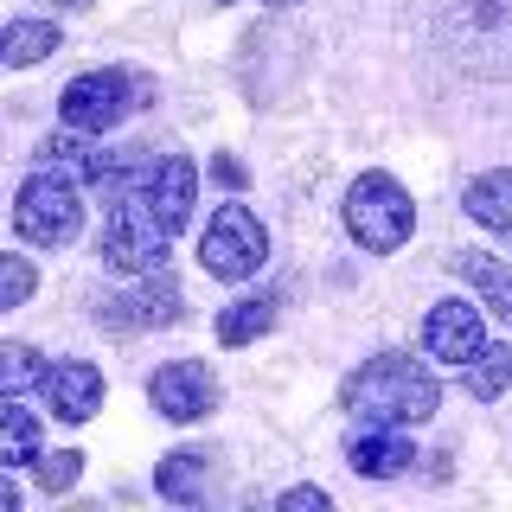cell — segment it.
I'll use <instances>...</instances> for the list:
<instances>
[{
	"instance_id": "6da1fadb",
	"label": "cell",
	"mask_w": 512,
	"mask_h": 512,
	"mask_svg": "<svg viewBox=\"0 0 512 512\" xmlns=\"http://www.w3.org/2000/svg\"><path fill=\"white\" fill-rule=\"evenodd\" d=\"M436 404H442V384L410 352H378L340 384V410L359 429H416L436 416Z\"/></svg>"
},
{
	"instance_id": "7a4b0ae2",
	"label": "cell",
	"mask_w": 512,
	"mask_h": 512,
	"mask_svg": "<svg viewBox=\"0 0 512 512\" xmlns=\"http://www.w3.org/2000/svg\"><path fill=\"white\" fill-rule=\"evenodd\" d=\"M340 218H346V231H352L359 250L391 256V250H404L410 231H416V199L391 173H359L352 192H346V205H340Z\"/></svg>"
},
{
	"instance_id": "3957f363",
	"label": "cell",
	"mask_w": 512,
	"mask_h": 512,
	"mask_svg": "<svg viewBox=\"0 0 512 512\" xmlns=\"http://www.w3.org/2000/svg\"><path fill=\"white\" fill-rule=\"evenodd\" d=\"M13 231L39 250H64L77 231H84V192H77L71 173L32 167V180L13 192Z\"/></svg>"
},
{
	"instance_id": "277c9868",
	"label": "cell",
	"mask_w": 512,
	"mask_h": 512,
	"mask_svg": "<svg viewBox=\"0 0 512 512\" xmlns=\"http://www.w3.org/2000/svg\"><path fill=\"white\" fill-rule=\"evenodd\" d=\"M167 244L173 231L160 224V212L148 199H116L103 212V263L122 269V276H154V269H167Z\"/></svg>"
},
{
	"instance_id": "5b68a950",
	"label": "cell",
	"mask_w": 512,
	"mask_h": 512,
	"mask_svg": "<svg viewBox=\"0 0 512 512\" xmlns=\"http://www.w3.org/2000/svg\"><path fill=\"white\" fill-rule=\"evenodd\" d=\"M199 263H205V276H218V282H250L256 269L269 263L263 218H256L250 205H218L212 224H205V237H199Z\"/></svg>"
},
{
	"instance_id": "8992f818",
	"label": "cell",
	"mask_w": 512,
	"mask_h": 512,
	"mask_svg": "<svg viewBox=\"0 0 512 512\" xmlns=\"http://www.w3.org/2000/svg\"><path fill=\"white\" fill-rule=\"evenodd\" d=\"M128 96H135V77L128 71H77L58 96V116H64V128H77V135H109V128L135 109Z\"/></svg>"
},
{
	"instance_id": "52a82bcc",
	"label": "cell",
	"mask_w": 512,
	"mask_h": 512,
	"mask_svg": "<svg viewBox=\"0 0 512 512\" xmlns=\"http://www.w3.org/2000/svg\"><path fill=\"white\" fill-rule=\"evenodd\" d=\"M218 372L205 359H173L148 378V404L167 416V423H199V416L218 410Z\"/></svg>"
},
{
	"instance_id": "ba28073f",
	"label": "cell",
	"mask_w": 512,
	"mask_h": 512,
	"mask_svg": "<svg viewBox=\"0 0 512 512\" xmlns=\"http://www.w3.org/2000/svg\"><path fill=\"white\" fill-rule=\"evenodd\" d=\"M39 397L52 404L58 423H90L103 410V372L90 359H52L39 378Z\"/></svg>"
},
{
	"instance_id": "9c48e42d",
	"label": "cell",
	"mask_w": 512,
	"mask_h": 512,
	"mask_svg": "<svg viewBox=\"0 0 512 512\" xmlns=\"http://www.w3.org/2000/svg\"><path fill=\"white\" fill-rule=\"evenodd\" d=\"M423 346L436 352V359H448V365H468L480 346H487V327H480V308L474 301H436L429 308V320H423Z\"/></svg>"
},
{
	"instance_id": "30bf717a",
	"label": "cell",
	"mask_w": 512,
	"mask_h": 512,
	"mask_svg": "<svg viewBox=\"0 0 512 512\" xmlns=\"http://www.w3.org/2000/svg\"><path fill=\"white\" fill-rule=\"evenodd\" d=\"M346 468L359 480H397L416 468V448L404 429H359V436L346 442Z\"/></svg>"
},
{
	"instance_id": "8fae6325",
	"label": "cell",
	"mask_w": 512,
	"mask_h": 512,
	"mask_svg": "<svg viewBox=\"0 0 512 512\" xmlns=\"http://www.w3.org/2000/svg\"><path fill=\"white\" fill-rule=\"evenodd\" d=\"M109 320H116V327H173V320H180V282H173L167 269H154L135 295L109 301Z\"/></svg>"
},
{
	"instance_id": "7c38bea8",
	"label": "cell",
	"mask_w": 512,
	"mask_h": 512,
	"mask_svg": "<svg viewBox=\"0 0 512 512\" xmlns=\"http://www.w3.org/2000/svg\"><path fill=\"white\" fill-rule=\"evenodd\" d=\"M148 205L160 212L167 231H186V224H192V205H199V167H192L186 154H167V160H160V180L148 192Z\"/></svg>"
},
{
	"instance_id": "4fadbf2b",
	"label": "cell",
	"mask_w": 512,
	"mask_h": 512,
	"mask_svg": "<svg viewBox=\"0 0 512 512\" xmlns=\"http://www.w3.org/2000/svg\"><path fill=\"white\" fill-rule=\"evenodd\" d=\"M461 212L480 231H512V167H487L461 186Z\"/></svg>"
},
{
	"instance_id": "5bb4252c",
	"label": "cell",
	"mask_w": 512,
	"mask_h": 512,
	"mask_svg": "<svg viewBox=\"0 0 512 512\" xmlns=\"http://www.w3.org/2000/svg\"><path fill=\"white\" fill-rule=\"evenodd\" d=\"M205 474H212V455H205V448H173L154 468V493L173 500V506H192L205 493Z\"/></svg>"
},
{
	"instance_id": "9a60e30c",
	"label": "cell",
	"mask_w": 512,
	"mask_h": 512,
	"mask_svg": "<svg viewBox=\"0 0 512 512\" xmlns=\"http://www.w3.org/2000/svg\"><path fill=\"white\" fill-rule=\"evenodd\" d=\"M455 269L480 288V301H487V308L512 327V263H500V256H487V250H461Z\"/></svg>"
},
{
	"instance_id": "2e32d148",
	"label": "cell",
	"mask_w": 512,
	"mask_h": 512,
	"mask_svg": "<svg viewBox=\"0 0 512 512\" xmlns=\"http://www.w3.org/2000/svg\"><path fill=\"white\" fill-rule=\"evenodd\" d=\"M276 308H282L276 295H237L231 308L218 314V340H224V346H250V340H263V333L276 327Z\"/></svg>"
},
{
	"instance_id": "e0dca14e",
	"label": "cell",
	"mask_w": 512,
	"mask_h": 512,
	"mask_svg": "<svg viewBox=\"0 0 512 512\" xmlns=\"http://www.w3.org/2000/svg\"><path fill=\"white\" fill-rule=\"evenodd\" d=\"M58 45H64L58 20H7V32H0V58H7L13 71L39 64L45 52H58Z\"/></svg>"
},
{
	"instance_id": "ac0fdd59",
	"label": "cell",
	"mask_w": 512,
	"mask_h": 512,
	"mask_svg": "<svg viewBox=\"0 0 512 512\" xmlns=\"http://www.w3.org/2000/svg\"><path fill=\"white\" fill-rule=\"evenodd\" d=\"M0 423H7V448H0V461H7V468H32V461H39V416L20 404V391H7Z\"/></svg>"
},
{
	"instance_id": "d6986e66",
	"label": "cell",
	"mask_w": 512,
	"mask_h": 512,
	"mask_svg": "<svg viewBox=\"0 0 512 512\" xmlns=\"http://www.w3.org/2000/svg\"><path fill=\"white\" fill-rule=\"evenodd\" d=\"M461 384H468L474 397H500V391H512V340L480 346L474 359L461 365Z\"/></svg>"
},
{
	"instance_id": "ffe728a7",
	"label": "cell",
	"mask_w": 512,
	"mask_h": 512,
	"mask_svg": "<svg viewBox=\"0 0 512 512\" xmlns=\"http://www.w3.org/2000/svg\"><path fill=\"white\" fill-rule=\"evenodd\" d=\"M39 167L90 180V167H96V141H84L77 128H64V135H45V141H39Z\"/></svg>"
},
{
	"instance_id": "44dd1931",
	"label": "cell",
	"mask_w": 512,
	"mask_h": 512,
	"mask_svg": "<svg viewBox=\"0 0 512 512\" xmlns=\"http://www.w3.org/2000/svg\"><path fill=\"white\" fill-rule=\"evenodd\" d=\"M32 474H39V493H71L77 474H84V455H77V448H58V455L32 461Z\"/></svg>"
},
{
	"instance_id": "7402d4cb",
	"label": "cell",
	"mask_w": 512,
	"mask_h": 512,
	"mask_svg": "<svg viewBox=\"0 0 512 512\" xmlns=\"http://www.w3.org/2000/svg\"><path fill=\"white\" fill-rule=\"evenodd\" d=\"M0 378H7V391H26L32 378H45L39 352H32L26 340H7V346H0Z\"/></svg>"
},
{
	"instance_id": "603a6c76",
	"label": "cell",
	"mask_w": 512,
	"mask_h": 512,
	"mask_svg": "<svg viewBox=\"0 0 512 512\" xmlns=\"http://www.w3.org/2000/svg\"><path fill=\"white\" fill-rule=\"evenodd\" d=\"M32 263L26 256H0V308H26V295H32Z\"/></svg>"
},
{
	"instance_id": "cb8c5ba5",
	"label": "cell",
	"mask_w": 512,
	"mask_h": 512,
	"mask_svg": "<svg viewBox=\"0 0 512 512\" xmlns=\"http://www.w3.org/2000/svg\"><path fill=\"white\" fill-rule=\"evenodd\" d=\"M282 512H327V487H314V480H308V487H288Z\"/></svg>"
},
{
	"instance_id": "d4e9b609",
	"label": "cell",
	"mask_w": 512,
	"mask_h": 512,
	"mask_svg": "<svg viewBox=\"0 0 512 512\" xmlns=\"http://www.w3.org/2000/svg\"><path fill=\"white\" fill-rule=\"evenodd\" d=\"M58 7H90V0H58Z\"/></svg>"
},
{
	"instance_id": "484cf974",
	"label": "cell",
	"mask_w": 512,
	"mask_h": 512,
	"mask_svg": "<svg viewBox=\"0 0 512 512\" xmlns=\"http://www.w3.org/2000/svg\"><path fill=\"white\" fill-rule=\"evenodd\" d=\"M263 7H295V0H263Z\"/></svg>"
}]
</instances>
